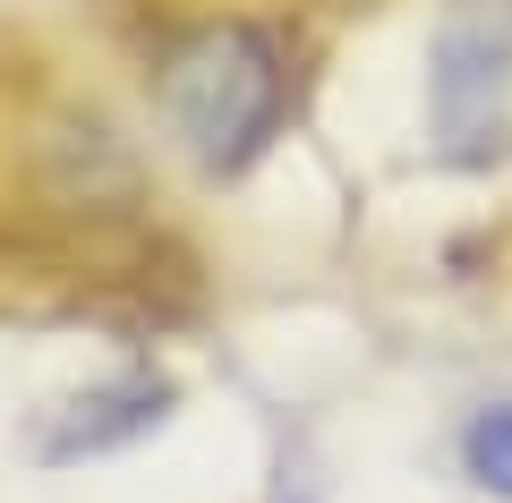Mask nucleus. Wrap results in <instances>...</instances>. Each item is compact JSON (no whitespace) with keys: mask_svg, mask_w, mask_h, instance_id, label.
<instances>
[{"mask_svg":"<svg viewBox=\"0 0 512 503\" xmlns=\"http://www.w3.org/2000/svg\"><path fill=\"white\" fill-rule=\"evenodd\" d=\"M163 128L180 137V154H197L205 171H239L256 145L274 137L282 103H291V69H282V43L265 26H205L180 52L163 60Z\"/></svg>","mask_w":512,"mask_h":503,"instance_id":"nucleus-1","label":"nucleus"},{"mask_svg":"<svg viewBox=\"0 0 512 503\" xmlns=\"http://www.w3.org/2000/svg\"><path fill=\"white\" fill-rule=\"evenodd\" d=\"M427 137L444 162L512 154V0H453L427 43Z\"/></svg>","mask_w":512,"mask_h":503,"instance_id":"nucleus-2","label":"nucleus"},{"mask_svg":"<svg viewBox=\"0 0 512 503\" xmlns=\"http://www.w3.org/2000/svg\"><path fill=\"white\" fill-rule=\"evenodd\" d=\"M461 469H470V486L512 503V401H495V410H478L461 427Z\"/></svg>","mask_w":512,"mask_h":503,"instance_id":"nucleus-3","label":"nucleus"}]
</instances>
